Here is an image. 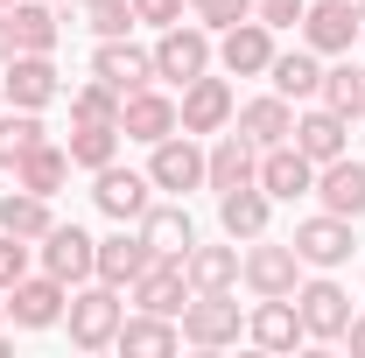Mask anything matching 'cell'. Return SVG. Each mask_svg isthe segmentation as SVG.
<instances>
[{"label": "cell", "instance_id": "cell-37", "mask_svg": "<svg viewBox=\"0 0 365 358\" xmlns=\"http://www.w3.org/2000/svg\"><path fill=\"white\" fill-rule=\"evenodd\" d=\"M85 29L106 43V36H127L134 29V0H85Z\"/></svg>", "mask_w": 365, "mask_h": 358}, {"label": "cell", "instance_id": "cell-3", "mask_svg": "<svg viewBox=\"0 0 365 358\" xmlns=\"http://www.w3.org/2000/svg\"><path fill=\"white\" fill-rule=\"evenodd\" d=\"M211 56H218V49H211V29H204V21H197V29H182V21H169V29H162V43H155V78H169V85H190V78H204V71H211Z\"/></svg>", "mask_w": 365, "mask_h": 358}, {"label": "cell", "instance_id": "cell-4", "mask_svg": "<svg viewBox=\"0 0 365 358\" xmlns=\"http://www.w3.org/2000/svg\"><path fill=\"white\" fill-rule=\"evenodd\" d=\"M232 113H239V106H232V85H225V78H211V71L190 78L182 98H176V127H182V134H225Z\"/></svg>", "mask_w": 365, "mask_h": 358}, {"label": "cell", "instance_id": "cell-45", "mask_svg": "<svg viewBox=\"0 0 365 358\" xmlns=\"http://www.w3.org/2000/svg\"><path fill=\"white\" fill-rule=\"evenodd\" d=\"M0 113H7V91H0Z\"/></svg>", "mask_w": 365, "mask_h": 358}, {"label": "cell", "instance_id": "cell-14", "mask_svg": "<svg viewBox=\"0 0 365 358\" xmlns=\"http://www.w3.org/2000/svg\"><path fill=\"white\" fill-rule=\"evenodd\" d=\"M148 190H155V183H148V176H134V169H120V162H106V169H98V183H91V204H98V211H106V218H120V225H134L140 211H148V204H155V197H148Z\"/></svg>", "mask_w": 365, "mask_h": 358}, {"label": "cell", "instance_id": "cell-2", "mask_svg": "<svg viewBox=\"0 0 365 358\" xmlns=\"http://www.w3.org/2000/svg\"><path fill=\"white\" fill-rule=\"evenodd\" d=\"M120 310H127V302H120L113 281L71 295V302H63V316H71V344H78V352H106V344L120 337Z\"/></svg>", "mask_w": 365, "mask_h": 358}, {"label": "cell", "instance_id": "cell-31", "mask_svg": "<svg viewBox=\"0 0 365 358\" xmlns=\"http://www.w3.org/2000/svg\"><path fill=\"white\" fill-rule=\"evenodd\" d=\"M49 225H56V218H49V197L21 190V183L0 197V232H14V239H43Z\"/></svg>", "mask_w": 365, "mask_h": 358}, {"label": "cell", "instance_id": "cell-24", "mask_svg": "<svg viewBox=\"0 0 365 358\" xmlns=\"http://www.w3.org/2000/svg\"><path fill=\"white\" fill-rule=\"evenodd\" d=\"M127 358H169L182 344V323H169V316L140 310V316H120V337H113Z\"/></svg>", "mask_w": 365, "mask_h": 358}, {"label": "cell", "instance_id": "cell-8", "mask_svg": "<svg viewBox=\"0 0 365 358\" xmlns=\"http://www.w3.org/2000/svg\"><path fill=\"white\" fill-rule=\"evenodd\" d=\"M148 183H155V190H169V197H190V190H204V148H197L190 134H169V140H155Z\"/></svg>", "mask_w": 365, "mask_h": 358}, {"label": "cell", "instance_id": "cell-32", "mask_svg": "<svg viewBox=\"0 0 365 358\" xmlns=\"http://www.w3.org/2000/svg\"><path fill=\"white\" fill-rule=\"evenodd\" d=\"M182 274H190V288H197V295H218V288L239 281V253H232V246H190Z\"/></svg>", "mask_w": 365, "mask_h": 358}, {"label": "cell", "instance_id": "cell-15", "mask_svg": "<svg viewBox=\"0 0 365 358\" xmlns=\"http://www.w3.org/2000/svg\"><path fill=\"white\" fill-rule=\"evenodd\" d=\"M295 310H302V330L309 337H344V323H351V295L337 288V281H302L295 288Z\"/></svg>", "mask_w": 365, "mask_h": 358}, {"label": "cell", "instance_id": "cell-34", "mask_svg": "<svg viewBox=\"0 0 365 358\" xmlns=\"http://www.w3.org/2000/svg\"><path fill=\"white\" fill-rule=\"evenodd\" d=\"M330 113H344V120H359V98H365V71L359 63H330L323 71V91H317Z\"/></svg>", "mask_w": 365, "mask_h": 358}, {"label": "cell", "instance_id": "cell-43", "mask_svg": "<svg viewBox=\"0 0 365 358\" xmlns=\"http://www.w3.org/2000/svg\"><path fill=\"white\" fill-rule=\"evenodd\" d=\"M344 344H351V352L365 358V316H351V323H344Z\"/></svg>", "mask_w": 365, "mask_h": 358}, {"label": "cell", "instance_id": "cell-22", "mask_svg": "<svg viewBox=\"0 0 365 358\" xmlns=\"http://www.w3.org/2000/svg\"><path fill=\"white\" fill-rule=\"evenodd\" d=\"M0 91H7V106H29V113H36V106L56 98V63L14 49V56H7V85H0Z\"/></svg>", "mask_w": 365, "mask_h": 358}, {"label": "cell", "instance_id": "cell-40", "mask_svg": "<svg viewBox=\"0 0 365 358\" xmlns=\"http://www.w3.org/2000/svg\"><path fill=\"white\" fill-rule=\"evenodd\" d=\"M253 14H260L267 29H302V14H309V0H253Z\"/></svg>", "mask_w": 365, "mask_h": 358}, {"label": "cell", "instance_id": "cell-20", "mask_svg": "<svg viewBox=\"0 0 365 358\" xmlns=\"http://www.w3.org/2000/svg\"><path fill=\"white\" fill-rule=\"evenodd\" d=\"M317 197H323V211H337V218H365V162H351V155L323 162Z\"/></svg>", "mask_w": 365, "mask_h": 358}, {"label": "cell", "instance_id": "cell-17", "mask_svg": "<svg viewBox=\"0 0 365 358\" xmlns=\"http://www.w3.org/2000/svg\"><path fill=\"white\" fill-rule=\"evenodd\" d=\"M359 7H344V0H317L309 14H302V43L317 49V56H344V49L359 43Z\"/></svg>", "mask_w": 365, "mask_h": 358}, {"label": "cell", "instance_id": "cell-36", "mask_svg": "<svg viewBox=\"0 0 365 358\" xmlns=\"http://www.w3.org/2000/svg\"><path fill=\"white\" fill-rule=\"evenodd\" d=\"M113 155H120V127H78L71 134V169H91L98 176Z\"/></svg>", "mask_w": 365, "mask_h": 358}, {"label": "cell", "instance_id": "cell-25", "mask_svg": "<svg viewBox=\"0 0 365 358\" xmlns=\"http://www.w3.org/2000/svg\"><path fill=\"white\" fill-rule=\"evenodd\" d=\"M232 120H239V134L253 140V148H281V140L295 134V106H288L281 91H274V98H246Z\"/></svg>", "mask_w": 365, "mask_h": 358}, {"label": "cell", "instance_id": "cell-49", "mask_svg": "<svg viewBox=\"0 0 365 358\" xmlns=\"http://www.w3.org/2000/svg\"><path fill=\"white\" fill-rule=\"evenodd\" d=\"M0 7H14V0H0Z\"/></svg>", "mask_w": 365, "mask_h": 358}, {"label": "cell", "instance_id": "cell-19", "mask_svg": "<svg viewBox=\"0 0 365 358\" xmlns=\"http://www.w3.org/2000/svg\"><path fill=\"white\" fill-rule=\"evenodd\" d=\"M134 225H140V239H148L162 260H190V246H197V225H190L182 204H148Z\"/></svg>", "mask_w": 365, "mask_h": 358}, {"label": "cell", "instance_id": "cell-44", "mask_svg": "<svg viewBox=\"0 0 365 358\" xmlns=\"http://www.w3.org/2000/svg\"><path fill=\"white\" fill-rule=\"evenodd\" d=\"M344 7H359V14H365V0H344Z\"/></svg>", "mask_w": 365, "mask_h": 358}, {"label": "cell", "instance_id": "cell-9", "mask_svg": "<svg viewBox=\"0 0 365 358\" xmlns=\"http://www.w3.org/2000/svg\"><path fill=\"white\" fill-rule=\"evenodd\" d=\"M91 78H98V85H113L120 98H127V91L155 85V49H134L127 36H106L98 56H91Z\"/></svg>", "mask_w": 365, "mask_h": 358}, {"label": "cell", "instance_id": "cell-30", "mask_svg": "<svg viewBox=\"0 0 365 358\" xmlns=\"http://www.w3.org/2000/svg\"><path fill=\"white\" fill-rule=\"evenodd\" d=\"M14 183H21V190H36V197H56V190L71 183V148H56V140L29 148V155L14 162Z\"/></svg>", "mask_w": 365, "mask_h": 358}, {"label": "cell", "instance_id": "cell-38", "mask_svg": "<svg viewBox=\"0 0 365 358\" xmlns=\"http://www.w3.org/2000/svg\"><path fill=\"white\" fill-rule=\"evenodd\" d=\"M29 274V239H14V232H0V295L14 288Z\"/></svg>", "mask_w": 365, "mask_h": 358}, {"label": "cell", "instance_id": "cell-48", "mask_svg": "<svg viewBox=\"0 0 365 358\" xmlns=\"http://www.w3.org/2000/svg\"><path fill=\"white\" fill-rule=\"evenodd\" d=\"M190 7H204V0H190Z\"/></svg>", "mask_w": 365, "mask_h": 358}, {"label": "cell", "instance_id": "cell-13", "mask_svg": "<svg viewBox=\"0 0 365 358\" xmlns=\"http://www.w3.org/2000/svg\"><path fill=\"white\" fill-rule=\"evenodd\" d=\"M120 134L127 140H148V148H155V140H169L176 134V98H169V91H127V98H120Z\"/></svg>", "mask_w": 365, "mask_h": 358}, {"label": "cell", "instance_id": "cell-10", "mask_svg": "<svg viewBox=\"0 0 365 358\" xmlns=\"http://www.w3.org/2000/svg\"><path fill=\"white\" fill-rule=\"evenodd\" d=\"M63 281L56 274H21L14 288H7V316L21 323V330H49V323H63Z\"/></svg>", "mask_w": 365, "mask_h": 358}, {"label": "cell", "instance_id": "cell-29", "mask_svg": "<svg viewBox=\"0 0 365 358\" xmlns=\"http://www.w3.org/2000/svg\"><path fill=\"white\" fill-rule=\"evenodd\" d=\"M267 78H274L281 98H317V91H323V63H317V49H309V43H302V49H274Z\"/></svg>", "mask_w": 365, "mask_h": 358}, {"label": "cell", "instance_id": "cell-16", "mask_svg": "<svg viewBox=\"0 0 365 358\" xmlns=\"http://www.w3.org/2000/svg\"><path fill=\"white\" fill-rule=\"evenodd\" d=\"M246 337L260 344V352H295L309 330H302V310H295V295H260V310L246 316Z\"/></svg>", "mask_w": 365, "mask_h": 358}, {"label": "cell", "instance_id": "cell-47", "mask_svg": "<svg viewBox=\"0 0 365 358\" xmlns=\"http://www.w3.org/2000/svg\"><path fill=\"white\" fill-rule=\"evenodd\" d=\"M359 43H365V21H359Z\"/></svg>", "mask_w": 365, "mask_h": 358}, {"label": "cell", "instance_id": "cell-35", "mask_svg": "<svg viewBox=\"0 0 365 358\" xmlns=\"http://www.w3.org/2000/svg\"><path fill=\"white\" fill-rule=\"evenodd\" d=\"M71 120H78V127H120V91L98 85V78L78 85V91H71Z\"/></svg>", "mask_w": 365, "mask_h": 358}, {"label": "cell", "instance_id": "cell-18", "mask_svg": "<svg viewBox=\"0 0 365 358\" xmlns=\"http://www.w3.org/2000/svg\"><path fill=\"white\" fill-rule=\"evenodd\" d=\"M134 310H155V316H182V302H190V274H182V260H148V274H140L134 288Z\"/></svg>", "mask_w": 365, "mask_h": 358}, {"label": "cell", "instance_id": "cell-6", "mask_svg": "<svg viewBox=\"0 0 365 358\" xmlns=\"http://www.w3.org/2000/svg\"><path fill=\"white\" fill-rule=\"evenodd\" d=\"M239 281H246L253 295H295V288H302V253H295V246H267V232H260L253 253L239 260Z\"/></svg>", "mask_w": 365, "mask_h": 358}, {"label": "cell", "instance_id": "cell-33", "mask_svg": "<svg viewBox=\"0 0 365 358\" xmlns=\"http://www.w3.org/2000/svg\"><path fill=\"white\" fill-rule=\"evenodd\" d=\"M43 120H36V113H29V106H14V113H0V169H7V176H14V162H21V155H29V148H43Z\"/></svg>", "mask_w": 365, "mask_h": 358}, {"label": "cell", "instance_id": "cell-23", "mask_svg": "<svg viewBox=\"0 0 365 358\" xmlns=\"http://www.w3.org/2000/svg\"><path fill=\"white\" fill-rule=\"evenodd\" d=\"M148 260H155V246L134 232H113V239H98V281H113V288H134L140 274H148Z\"/></svg>", "mask_w": 365, "mask_h": 358}, {"label": "cell", "instance_id": "cell-11", "mask_svg": "<svg viewBox=\"0 0 365 358\" xmlns=\"http://www.w3.org/2000/svg\"><path fill=\"white\" fill-rule=\"evenodd\" d=\"M218 63H225L232 78H260L274 63V29L260 14H246V21H232L225 36H218Z\"/></svg>", "mask_w": 365, "mask_h": 358}, {"label": "cell", "instance_id": "cell-51", "mask_svg": "<svg viewBox=\"0 0 365 358\" xmlns=\"http://www.w3.org/2000/svg\"><path fill=\"white\" fill-rule=\"evenodd\" d=\"M56 7H63V0H56Z\"/></svg>", "mask_w": 365, "mask_h": 358}, {"label": "cell", "instance_id": "cell-46", "mask_svg": "<svg viewBox=\"0 0 365 358\" xmlns=\"http://www.w3.org/2000/svg\"><path fill=\"white\" fill-rule=\"evenodd\" d=\"M359 120H365V98H359Z\"/></svg>", "mask_w": 365, "mask_h": 358}, {"label": "cell", "instance_id": "cell-27", "mask_svg": "<svg viewBox=\"0 0 365 358\" xmlns=\"http://www.w3.org/2000/svg\"><path fill=\"white\" fill-rule=\"evenodd\" d=\"M267 190L260 183H239V190H218V225H225L232 239H260L267 232Z\"/></svg>", "mask_w": 365, "mask_h": 358}, {"label": "cell", "instance_id": "cell-7", "mask_svg": "<svg viewBox=\"0 0 365 358\" xmlns=\"http://www.w3.org/2000/svg\"><path fill=\"white\" fill-rule=\"evenodd\" d=\"M43 274H56L63 288L71 281H91L98 274V239H91L85 225H49L43 232Z\"/></svg>", "mask_w": 365, "mask_h": 358}, {"label": "cell", "instance_id": "cell-21", "mask_svg": "<svg viewBox=\"0 0 365 358\" xmlns=\"http://www.w3.org/2000/svg\"><path fill=\"white\" fill-rule=\"evenodd\" d=\"M204 183L211 190H239V183H260V148L246 134H218V148L204 155Z\"/></svg>", "mask_w": 365, "mask_h": 358}, {"label": "cell", "instance_id": "cell-50", "mask_svg": "<svg viewBox=\"0 0 365 358\" xmlns=\"http://www.w3.org/2000/svg\"><path fill=\"white\" fill-rule=\"evenodd\" d=\"M0 316H7V302H0Z\"/></svg>", "mask_w": 365, "mask_h": 358}, {"label": "cell", "instance_id": "cell-39", "mask_svg": "<svg viewBox=\"0 0 365 358\" xmlns=\"http://www.w3.org/2000/svg\"><path fill=\"white\" fill-rule=\"evenodd\" d=\"M197 14H204V29H211V36H225L232 21H246V14H253V0H204Z\"/></svg>", "mask_w": 365, "mask_h": 358}, {"label": "cell", "instance_id": "cell-1", "mask_svg": "<svg viewBox=\"0 0 365 358\" xmlns=\"http://www.w3.org/2000/svg\"><path fill=\"white\" fill-rule=\"evenodd\" d=\"M182 337H190L197 352H225V344H239V337H246V316H239V302H232V288H218V295H190V302H182Z\"/></svg>", "mask_w": 365, "mask_h": 358}, {"label": "cell", "instance_id": "cell-41", "mask_svg": "<svg viewBox=\"0 0 365 358\" xmlns=\"http://www.w3.org/2000/svg\"><path fill=\"white\" fill-rule=\"evenodd\" d=\"M134 21H148V29H169V21H182V0H134Z\"/></svg>", "mask_w": 365, "mask_h": 358}, {"label": "cell", "instance_id": "cell-12", "mask_svg": "<svg viewBox=\"0 0 365 358\" xmlns=\"http://www.w3.org/2000/svg\"><path fill=\"white\" fill-rule=\"evenodd\" d=\"M260 190L267 197H317V162L295 148V140H281V148H260Z\"/></svg>", "mask_w": 365, "mask_h": 358}, {"label": "cell", "instance_id": "cell-5", "mask_svg": "<svg viewBox=\"0 0 365 358\" xmlns=\"http://www.w3.org/2000/svg\"><path fill=\"white\" fill-rule=\"evenodd\" d=\"M288 246H295V253H302V267H344V260H351V246H359V239H351V218H337V211H317V218H302L295 225V239H288Z\"/></svg>", "mask_w": 365, "mask_h": 358}, {"label": "cell", "instance_id": "cell-28", "mask_svg": "<svg viewBox=\"0 0 365 358\" xmlns=\"http://www.w3.org/2000/svg\"><path fill=\"white\" fill-rule=\"evenodd\" d=\"M7 21H14V49H29V56H49L56 49V0H14L7 7Z\"/></svg>", "mask_w": 365, "mask_h": 358}, {"label": "cell", "instance_id": "cell-26", "mask_svg": "<svg viewBox=\"0 0 365 358\" xmlns=\"http://www.w3.org/2000/svg\"><path fill=\"white\" fill-rule=\"evenodd\" d=\"M344 127H351V120H344V113H330V106H309V113H302V120H295V148H302V155H309V162H337V155H344Z\"/></svg>", "mask_w": 365, "mask_h": 358}, {"label": "cell", "instance_id": "cell-42", "mask_svg": "<svg viewBox=\"0 0 365 358\" xmlns=\"http://www.w3.org/2000/svg\"><path fill=\"white\" fill-rule=\"evenodd\" d=\"M7 56H14V21H7V7H0V71H7Z\"/></svg>", "mask_w": 365, "mask_h": 358}]
</instances>
